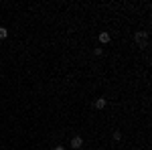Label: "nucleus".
<instances>
[{"label":"nucleus","mask_w":152,"mask_h":150,"mask_svg":"<svg viewBox=\"0 0 152 150\" xmlns=\"http://www.w3.org/2000/svg\"><path fill=\"white\" fill-rule=\"evenodd\" d=\"M71 146H73V148H81L83 146V138L81 136H73V138H71Z\"/></svg>","instance_id":"obj_1"},{"label":"nucleus","mask_w":152,"mask_h":150,"mask_svg":"<svg viewBox=\"0 0 152 150\" xmlns=\"http://www.w3.org/2000/svg\"><path fill=\"white\" fill-rule=\"evenodd\" d=\"M105 105H107L105 97H97V100H95V108H97V110H104Z\"/></svg>","instance_id":"obj_2"},{"label":"nucleus","mask_w":152,"mask_h":150,"mask_svg":"<svg viewBox=\"0 0 152 150\" xmlns=\"http://www.w3.org/2000/svg\"><path fill=\"white\" fill-rule=\"evenodd\" d=\"M134 39H136V43H144V39H146V33H144V31H138V33L134 35Z\"/></svg>","instance_id":"obj_3"},{"label":"nucleus","mask_w":152,"mask_h":150,"mask_svg":"<svg viewBox=\"0 0 152 150\" xmlns=\"http://www.w3.org/2000/svg\"><path fill=\"white\" fill-rule=\"evenodd\" d=\"M110 39H112V37H110V33H99V43H110Z\"/></svg>","instance_id":"obj_4"},{"label":"nucleus","mask_w":152,"mask_h":150,"mask_svg":"<svg viewBox=\"0 0 152 150\" xmlns=\"http://www.w3.org/2000/svg\"><path fill=\"white\" fill-rule=\"evenodd\" d=\"M6 37H8V31L4 26H0V39H6Z\"/></svg>","instance_id":"obj_5"},{"label":"nucleus","mask_w":152,"mask_h":150,"mask_svg":"<svg viewBox=\"0 0 152 150\" xmlns=\"http://www.w3.org/2000/svg\"><path fill=\"white\" fill-rule=\"evenodd\" d=\"M114 140H122V132H114Z\"/></svg>","instance_id":"obj_6"},{"label":"nucleus","mask_w":152,"mask_h":150,"mask_svg":"<svg viewBox=\"0 0 152 150\" xmlns=\"http://www.w3.org/2000/svg\"><path fill=\"white\" fill-rule=\"evenodd\" d=\"M55 150H65V148H63V146H55Z\"/></svg>","instance_id":"obj_7"}]
</instances>
